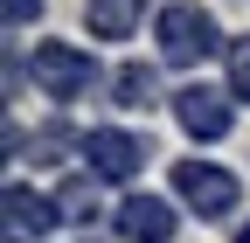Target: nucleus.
Listing matches in <instances>:
<instances>
[{
	"label": "nucleus",
	"mask_w": 250,
	"mask_h": 243,
	"mask_svg": "<svg viewBox=\"0 0 250 243\" xmlns=\"http://www.w3.org/2000/svg\"><path fill=\"white\" fill-rule=\"evenodd\" d=\"M153 35H160V63H174V70L208 63V56L223 49V28H215V14H202L195 0H181V7H160Z\"/></svg>",
	"instance_id": "obj_1"
},
{
	"label": "nucleus",
	"mask_w": 250,
	"mask_h": 243,
	"mask_svg": "<svg viewBox=\"0 0 250 243\" xmlns=\"http://www.w3.org/2000/svg\"><path fill=\"white\" fill-rule=\"evenodd\" d=\"M28 77H35L42 98H83V90L98 83V63H90L77 42H35V56H28Z\"/></svg>",
	"instance_id": "obj_2"
},
{
	"label": "nucleus",
	"mask_w": 250,
	"mask_h": 243,
	"mask_svg": "<svg viewBox=\"0 0 250 243\" xmlns=\"http://www.w3.org/2000/svg\"><path fill=\"white\" fill-rule=\"evenodd\" d=\"M174 195L195 208L202 223H223L229 208H236V174L229 167H208V160H181L174 167Z\"/></svg>",
	"instance_id": "obj_3"
},
{
	"label": "nucleus",
	"mask_w": 250,
	"mask_h": 243,
	"mask_svg": "<svg viewBox=\"0 0 250 243\" xmlns=\"http://www.w3.org/2000/svg\"><path fill=\"white\" fill-rule=\"evenodd\" d=\"M83 153H90V174L98 181H132L146 167V139L118 132V125H98V132H83Z\"/></svg>",
	"instance_id": "obj_4"
},
{
	"label": "nucleus",
	"mask_w": 250,
	"mask_h": 243,
	"mask_svg": "<svg viewBox=\"0 0 250 243\" xmlns=\"http://www.w3.org/2000/svg\"><path fill=\"white\" fill-rule=\"evenodd\" d=\"M174 118H181L188 139H223L229 132V98L208 90V83H188V90H174Z\"/></svg>",
	"instance_id": "obj_5"
},
{
	"label": "nucleus",
	"mask_w": 250,
	"mask_h": 243,
	"mask_svg": "<svg viewBox=\"0 0 250 243\" xmlns=\"http://www.w3.org/2000/svg\"><path fill=\"white\" fill-rule=\"evenodd\" d=\"M62 223V208L49 202V195H35V188H7V243H42L49 229Z\"/></svg>",
	"instance_id": "obj_6"
},
{
	"label": "nucleus",
	"mask_w": 250,
	"mask_h": 243,
	"mask_svg": "<svg viewBox=\"0 0 250 243\" xmlns=\"http://www.w3.org/2000/svg\"><path fill=\"white\" fill-rule=\"evenodd\" d=\"M118 236L125 243H167L174 236V208L160 195H125L118 202Z\"/></svg>",
	"instance_id": "obj_7"
},
{
	"label": "nucleus",
	"mask_w": 250,
	"mask_h": 243,
	"mask_svg": "<svg viewBox=\"0 0 250 243\" xmlns=\"http://www.w3.org/2000/svg\"><path fill=\"white\" fill-rule=\"evenodd\" d=\"M139 14H146V0H83V21L98 42H125L139 28Z\"/></svg>",
	"instance_id": "obj_8"
},
{
	"label": "nucleus",
	"mask_w": 250,
	"mask_h": 243,
	"mask_svg": "<svg viewBox=\"0 0 250 243\" xmlns=\"http://www.w3.org/2000/svg\"><path fill=\"white\" fill-rule=\"evenodd\" d=\"M111 90H118L125 111H153V104H160V70H153V63H125L111 77Z\"/></svg>",
	"instance_id": "obj_9"
},
{
	"label": "nucleus",
	"mask_w": 250,
	"mask_h": 243,
	"mask_svg": "<svg viewBox=\"0 0 250 243\" xmlns=\"http://www.w3.org/2000/svg\"><path fill=\"white\" fill-rule=\"evenodd\" d=\"M56 208H62V223H83L90 229V216H98V174H70V181H62V195H56Z\"/></svg>",
	"instance_id": "obj_10"
},
{
	"label": "nucleus",
	"mask_w": 250,
	"mask_h": 243,
	"mask_svg": "<svg viewBox=\"0 0 250 243\" xmlns=\"http://www.w3.org/2000/svg\"><path fill=\"white\" fill-rule=\"evenodd\" d=\"M70 146H83V139H77V125H62V118H56V125H42L35 139H28V153H35V160H62Z\"/></svg>",
	"instance_id": "obj_11"
},
{
	"label": "nucleus",
	"mask_w": 250,
	"mask_h": 243,
	"mask_svg": "<svg viewBox=\"0 0 250 243\" xmlns=\"http://www.w3.org/2000/svg\"><path fill=\"white\" fill-rule=\"evenodd\" d=\"M229 90L250 98V42H229Z\"/></svg>",
	"instance_id": "obj_12"
},
{
	"label": "nucleus",
	"mask_w": 250,
	"mask_h": 243,
	"mask_svg": "<svg viewBox=\"0 0 250 243\" xmlns=\"http://www.w3.org/2000/svg\"><path fill=\"white\" fill-rule=\"evenodd\" d=\"M0 7H7V28H28V21L42 14V0H0Z\"/></svg>",
	"instance_id": "obj_13"
},
{
	"label": "nucleus",
	"mask_w": 250,
	"mask_h": 243,
	"mask_svg": "<svg viewBox=\"0 0 250 243\" xmlns=\"http://www.w3.org/2000/svg\"><path fill=\"white\" fill-rule=\"evenodd\" d=\"M236 243H250V229H243V236H236Z\"/></svg>",
	"instance_id": "obj_14"
}]
</instances>
